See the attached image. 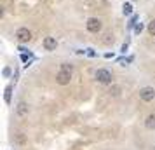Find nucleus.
<instances>
[{
	"instance_id": "obj_1",
	"label": "nucleus",
	"mask_w": 155,
	"mask_h": 150,
	"mask_svg": "<svg viewBox=\"0 0 155 150\" xmlns=\"http://www.w3.org/2000/svg\"><path fill=\"white\" fill-rule=\"evenodd\" d=\"M94 79L98 80L99 84H112L113 82V75L110 70H106V68H99V70H96V73H94Z\"/></svg>"
},
{
	"instance_id": "obj_2",
	"label": "nucleus",
	"mask_w": 155,
	"mask_h": 150,
	"mask_svg": "<svg viewBox=\"0 0 155 150\" xmlns=\"http://www.w3.org/2000/svg\"><path fill=\"white\" fill-rule=\"evenodd\" d=\"M85 28H87L89 33H99L101 28H103V23H101L99 18H89L87 23H85Z\"/></svg>"
},
{
	"instance_id": "obj_3",
	"label": "nucleus",
	"mask_w": 155,
	"mask_h": 150,
	"mask_svg": "<svg viewBox=\"0 0 155 150\" xmlns=\"http://www.w3.org/2000/svg\"><path fill=\"white\" fill-rule=\"evenodd\" d=\"M70 82H71V72L59 70L56 73V84H59V86H68Z\"/></svg>"
},
{
	"instance_id": "obj_4",
	"label": "nucleus",
	"mask_w": 155,
	"mask_h": 150,
	"mask_svg": "<svg viewBox=\"0 0 155 150\" xmlns=\"http://www.w3.org/2000/svg\"><path fill=\"white\" fill-rule=\"evenodd\" d=\"M140 100L145 101V103L153 101L155 100V89L153 87H143V89H140Z\"/></svg>"
},
{
	"instance_id": "obj_5",
	"label": "nucleus",
	"mask_w": 155,
	"mask_h": 150,
	"mask_svg": "<svg viewBox=\"0 0 155 150\" xmlns=\"http://www.w3.org/2000/svg\"><path fill=\"white\" fill-rule=\"evenodd\" d=\"M16 38H18V42H21V44H28L31 40V32L28 28H18Z\"/></svg>"
},
{
	"instance_id": "obj_6",
	"label": "nucleus",
	"mask_w": 155,
	"mask_h": 150,
	"mask_svg": "<svg viewBox=\"0 0 155 150\" xmlns=\"http://www.w3.org/2000/svg\"><path fill=\"white\" fill-rule=\"evenodd\" d=\"M42 45H44V49H45V51H56L58 42H56V38H54V37H45V38H44V42H42Z\"/></svg>"
},
{
	"instance_id": "obj_7",
	"label": "nucleus",
	"mask_w": 155,
	"mask_h": 150,
	"mask_svg": "<svg viewBox=\"0 0 155 150\" xmlns=\"http://www.w3.org/2000/svg\"><path fill=\"white\" fill-rule=\"evenodd\" d=\"M16 114L19 115V117L28 115V105H26L25 101H19V103H18V107H16Z\"/></svg>"
},
{
	"instance_id": "obj_8",
	"label": "nucleus",
	"mask_w": 155,
	"mask_h": 150,
	"mask_svg": "<svg viewBox=\"0 0 155 150\" xmlns=\"http://www.w3.org/2000/svg\"><path fill=\"white\" fill-rule=\"evenodd\" d=\"M145 128L152 129V131L155 129V114H150L147 119H145Z\"/></svg>"
},
{
	"instance_id": "obj_9",
	"label": "nucleus",
	"mask_w": 155,
	"mask_h": 150,
	"mask_svg": "<svg viewBox=\"0 0 155 150\" xmlns=\"http://www.w3.org/2000/svg\"><path fill=\"white\" fill-rule=\"evenodd\" d=\"M14 142L18 143V145H26V136H25V133H18V135L14 136Z\"/></svg>"
},
{
	"instance_id": "obj_10",
	"label": "nucleus",
	"mask_w": 155,
	"mask_h": 150,
	"mask_svg": "<svg viewBox=\"0 0 155 150\" xmlns=\"http://www.w3.org/2000/svg\"><path fill=\"white\" fill-rule=\"evenodd\" d=\"M122 12L126 16H131L133 14V5L129 4V2H124V5H122Z\"/></svg>"
},
{
	"instance_id": "obj_11",
	"label": "nucleus",
	"mask_w": 155,
	"mask_h": 150,
	"mask_svg": "<svg viewBox=\"0 0 155 150\" xmlns=\"http://www.w3.org/2000/svg\"><path fill=\"white\" fill-rule=\"evenodd\" d=\"M147 30H148V33H150L152 37H155V19H152V21L148 23Z\"/></svg>"
},
{
	"instance_id": "obj_12",
	"label": "nucleus",
	"mask_w": 155,
	"mask_h": 150,
	"mask_svg": "<svg viewBox=\"0 0 155 150\" xmlns=\"http://www.w3.org/2000/svg\"><path fill=\"white\" fill-rule=\"evenodd\" d=\"M110 94H112V96H119L120 94V87L119 86H112L110 87Z\"/></svg>"
},
{
	"instance_id": "obj_13",
	"label": "nucleus",
	"mask_w": 155,
	"mask_h": 150,
	"mask_svg": "<svg viewBox=\"0 0 155 150\" xmlns=\"http://www.w3.org/2000/svg\"><path fill=\"white\" fill-rule=\"evenodd\" d=\"M59 70H66V72H73V65L70 63H61V68Z\"/></svg>"
},
{
	"instance_id": "obj_14",
	"label": "nucleus",
	"mask_w": 155,
	"mask_h": 150,
	"mask_svg": "<svg viewBox=\"0 0 155 150\" xmlns=\"http://www.w3.org/2000/svg\"><path fill=\"white\" fill-rule=\"evenodd\" d=\"M141 32H143V25H141V23H138V25L134 26V33H136V35H140Z\"/></svg>"
},
{
	"instance_id": "obj_15",
	"label": "nucleus",
	"mask_w": 155,
	"mask_h": 150,
	"mask_svg": "<svg viewBox=\"0 0 155 150\" xmlns=\"http://www.w3.org/2000/svg\"><path fill=\"white\" fill-rule=\"evenodd\" d=\"M131 2H136V0H131Z\"/></svg>"
},
{
	"instance_id": "obj_16",
	"label": "nucleus",
	"mask_w": 155,
	"mask_h": 150,
	"mask_svg": "<svg viewBox=\"0 0 155 150\" xmlns=\"http://www.w3.org/2000/svg\"><path fill=\"white\" fill-rule=\"evenodd\" d=\"M153 150H155V147H153Z\"/></svg>"
}]
</instances>
